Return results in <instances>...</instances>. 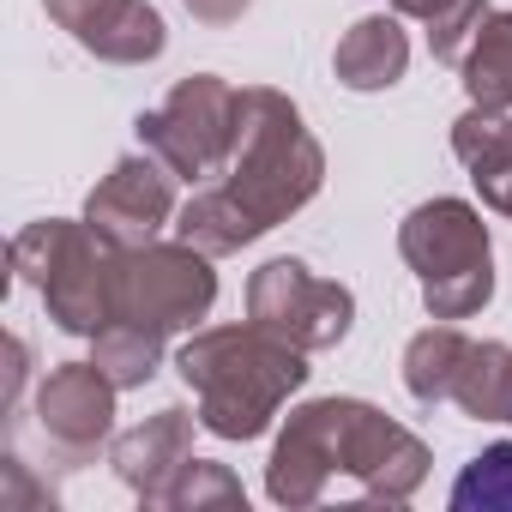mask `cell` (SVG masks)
I'll return each mask as SVG.
<instances>
[{
	"instance_id": "obj_1",
	"label": "cell",
	"mask_w": 512,
	"mask_h": 512,
	"mask_svg": "<svg viewBox=\"0 0 512 512\" xmlns=\"http://www.w3.org/2000/svg\"><path fill=\"white\" fill-rule=\"evenodd\" d=\"M428 446L392 422L386 410L362 398H314L290 410L272 464H266V494L278 506H314L332 476H356L368 500H410L428 476Z\"/></svg>"
},
{
	"instance_id": "obj_2",
	"label": "cell",
	"mask_w": 512,
	"mask_h": 512,
	"mask_svg": "<svg viewBox=\"0 0 512 512\" xmlns=\"http://www.w3.org/2000/svg\"><path fill=\"white\" fill-rule=\"evenodd\" d=\"M175 374L199 398V428H211L217 440H260L290 404V392H302L308 350L284 344L278 332L253 320L211 326L175 350Z\"/></svg>"
},
{
	"instance_id": "obj_3",
	"label": "cell",
	"mask_w": 512,
	"mask_h": 512,
	"mask_svg": "<svg viewBox=\"0 0 512 512\" xmlns=\"http://www.w3.org/2000/svg\"><path fill=\"white\" fill-rule=\"evenodd\" d=\"M320 181H326V151L308 133L302 109L272 85H241L223 187L247 205V217L260 229H278L320 193Z\"/></svg>"
},
{
	"instance_id": "obj_4",
	"label": "cell",
	"mask_w": 512,
	"mask_h": 512,
	"mask_svg": "<svg viewBox=\"0 0 512 512\" xmlns=\"http://www.w3.org/2000/svg\"><path fill=\"white\" fill-rule=\"evenodd\" d=\"M398 253L422 284L434 320H470L494 302V247L488 223L464 199H428L398 223Z\"/></svg>"
},
{
	"instance_id": "obj_5",
	"label": "cell",
	"mask_w": 512,
	"mask_h": 512,
	"mask_svg": "<svg viewBox=\"0 0 512 512\" xmlns=\"http://www.w3.org/2000/svg\"><path fill=\"white\" fill-rule=\"evenodd\" d=\"M13 278L43 290V308L61 332L73 338H97L109 326V272L115 253L91 235V223H67V217H43L31 229L13 235L7 247Z\"/></svg>"
},
{
	"instance_id": "obj_6",
	"label": "cell",
	"mask_w": 512,
	"mask_h": 512,
	"mask_svg": "<svg viewBox=\"0 0 512 512\" xmlns=\"http://www.w3.org/2000/svg\"><path fill=\"white\" fill-rule=\"evenodd\" d=\"M217 302V272L211 253H199L193 241H145L115 253L109 272V320H133L151 332H193Z\"/></svg>"
},
{
	"instance_id": "obj_7",
	"label": "cell",
	"mask_w": 512,
	"mask_h": 512,
	"mask_svg": "<svg viewBox=\"0 0 512 512\" xmlns=\"http://www.w3.org/2000/svg\"><path fill=\"white\" fill-rule=\"evenodd\" d=\"M235 85L217 79V73H187L163 109H145L133 127H139V145L151 157H163L181 181H205V175H223L229 163V145H235Z\"/></svg>"
},
{
	"instance_id": "obj_8",
	"label": "cell",
	"mask_w": 512,
	"mask_h": 512,
	"mask_svg": "<svg viewBox=\"0 0 512 512\" xmlns=\"http://www.w3.org/2000/svg\"><path fill=\"white\" fill-rule=\"evenodd\" d=\"M247 320L296 350H332L356 320V296L332 278H314L302 260H266L247 278Z\"/></svg>"
},
{
	"instance_id": "obj_9",
	"label": "cell",
	"mask_w": 512,
	"mask_h": 512,
	"mask_svg": "<svg viewBox=\"0 0 512 512\" xmlns=\"http://www.w3.org/2000/svg\"><path fill=\"white\" fill-rule=\"evenodd\" d=\"M175 169L163 163V157H151V151H139V157H121L97 187H91V199H85V223H91V235L109 247V253H127V247H145V241H157V229L163 223H175Z\"/></svg>"
},
{
	"instance_id": "obj_10",
	"label": "cell",
	"mask_w": 512,
	"mask_h": 512,
	"mask_svg": "<svg viewBox=\"0 0 512 512\" xmlns=\"http://www.w3.org/2000/svg\"><path fill=\"white\" fill-rule=\"evenodd\" d=\"M115 392L121 386L97 362H61V368H49L43 386H37V428H43V440L67 464L97 458V446L115 434Z\"/></svg>"
},
{
	"instance_id": "obj_11",
	"label": "cell",
	"mask_w": 512,
	"mask_h": 512,
	"mask_svg": "<svg viewBox=\"0 0 512 512\" xmlns=\"http://www.w3.org/2000/svg\"><path fill=\"white\" fill-rule=\"evenodd\" d=\"M43 7L79 49H91L97 61H115V67H145L169 43L163 13L151 0H43Z\"/></svg>"
},
{
	"instance_id": "obj_12",
	"label": "cell",
	"mask_w": 512,
	"mask_h": 512,
	"mask_svg": "<svg viewBox=\"0 0 512 512\" xmlns=\"http://www.w3.org/2000/svg\"><path fill=\"white\" fill-rule=\"evenodd\" d=\"M199 416V410H193ZM193 416L181 404H163L157 416H145L139 428H127L115 446H109V464L115 476L145 500V506H163V488L175 482V470L193 458Z\"/></svg>"
},
{
	"instance_id": "obj_13",
	"label": "cell",
	"mask_w": 512,
	"mask_h": 512,
	"mask_svg": "<svg viewBox=\"0 0 512 512\" xmlns=\"http://www.w3.org/2000/svg\"><path fill=\"white\" fill-rule=\"evenodd\" d=\"M452 151L470 169L482 205L500 211V217H512V121H506V109H476L470 103L452 121Z\"/></svg>"
},
{
	"instance_id": "obj_14",
	"label": "cell",
	"mask_w": 512,
	"mask_h": 512,
	"mask_svg": "<svg viewBox=\"0 0 512 512\" xmlns=\"http://www.w3.org/2000/svg\"><path fill=\"white\" fill-rule=\"evenodd\" d=\"M410 67V37L398 25V13H368L356 19L344 37H338V55H332V73L338 85L350 91H392Z\"/></svg>"
},
{
	"instance_id": "obj_15",
	"label": "cell",
	"mask_w": 512,
	"mask_h": 512,
	"mask_svg": "<svg viewBox=\"0 0 512 512\" xmlns=\"http://www.w3.org/2000/svg\"><path fill=\"white\" fill-rule=\"evenodd\" d=\"M464 350H470V338H464L452 320L422 326V332L404 344V392H410L422 410L452 404V380H458V368H464Z\"/></svg>"
},
{
	"instance_id": "obj_16",
	"label": "cell",
	"mask_w": 512,
	"mask_h": 512,
	"mask_svg": "<svg viewBox=\"0 0 512 512\" xmlns=\"http://www.w3.org/2000/svg\"><path fill=\"white\" fill-rule=\"evenodd\" d=\"M175 235L193 241L199 253H211V260H223V253H241L253 235H266V229L247 217V205L229 187H205V193H193L175 211Z\"/></svg>"
},
{
	"instance_id": "obj_17",
	"label": "cell",
	"mask_w": 512,
	"mask_h": 512,
	"mask_svg": "<svg viewBox=\"0 0 512 512\" xmlns=\"http://www.w3.org/2000/svg\"><path fill=\"white\" fill-rule=\"evenodd\" d=\"M452 404L476 422H512V344H494V338H470L464 350V368L452 380Z\"/></svg>"
},
{
	"instance_id": "obj_18",
	"label": "cell",
	"mask_w": 512,
	"mask_h": 512,
	"mask_svg": "<svg viewBox=\"0 0 512 512\" xmlns=\"http://www.w3.org/2000/svg\"><path fill=\"white\" fill-rule=\"evenodd\" d=\"M458 79L476 109H512V13H488L476 43L458 61Z\"/></svg>"
},
{
	"instance_id": "obj_19",
	"label": "cell",
	"mask_w": 512,
	"mask_h": 512,
	"mask_svg": "<svg viewBox=\"0 0 512 512\" xmlns=\"http://www.w3.org/2000/svg\"><path fill=\"white\" fill-rule=\"evenodd\" d=\"M97 368L121 386V392H133V386H145L157 368H163V332H151V326H133V320H109L97 338Z\"/></svg>"
},
{
	"instance_id": "obj_20",
	"label": "cell",
	"mask_w": 512,
	"mask_h": 512,
	"mask_svg": "<svg viewBox=\"0 0 512 512\" xmlns=\"http://www.w3.org/2000/svg\"><path fill=\"white\" fill-rule=\"evenodd\" d=\"M452 512H512V440L482 446L452 482Z\"/></svg>"
},
{
	"instance_id": "obj_21",
	"label": "cell",
	"mask_w": 512,
	"mask_h": 512,
	"mask_svg": "<svg viewBox=\"0 0 512 512\" xmlns=\"http://www.w3.org/2000/svg\"><path fill=\"white\" fill-rule=\"evenodd\" d=\"M163 506L169 512H205V506H247L241 482L229 476V464H211V458H187L175 470V482L163 488Z\"/></svg>"
},
{
	"instance_id": "obj_22",
	"label": "cell",
	"mask_w": 512,
	"mask_h": 512,
	"mask_svg": "<svg viewBox=\"0 0 512 512\" xmlns=\"http://www.w3.org/2000/svg\"><path fill=\"white\" fill-rule=\"evenodd\" d=\"M482 19H488V0H452V7L428 25V49H434V61L458 67V61H464V49L476 43Z\"/></svg>"
},
{
	"instance_id": "obj_23",
	"label": "cell",
	"mask_w": 512,
	"mask_h": 512,
	"mask_svg": "<svg viewBox=\"0 0 512 512\" xmlns=\"http://www.w3.org/2000/svg\"><path fill=\"white\" fill-rule=\"evenodd\" d=\"M181 7H187L199 25H217V31H223V25H241V13L253 7V0H181Z\"/></svg>"
},
{
	"instance_id": "obj_24",
	"label": "cell",
	"mask_w": 512,
	"mask_h": 512,
	"mask_svg": "<svg viewBox=\"0 0 512 512\" xmlns=\"http://www.w3.org/2000/svg\"><path fill=\"white\" fill-rule=\"evenodd\" d=\"M386 7H392V13H404V19H422V25H434V19L452 7V0H386Z\"/></svg>"
},
{
	"instance_id": "obj_25",
	"label": "cell",
	"mask_w": 512,
	"mask_h": 512,
	"mask_svg": "<svg viewBox=\"0 0 512 512\" xmlns=\"http://www.w3.org/2000/svg\"><path fill=\"white\" fill-rule=\"evenodd\" d=\"M7 362H13V368H7V404H13L19 386H25V344H19V338H7Z\"/></svg>"
}]
</instances>
